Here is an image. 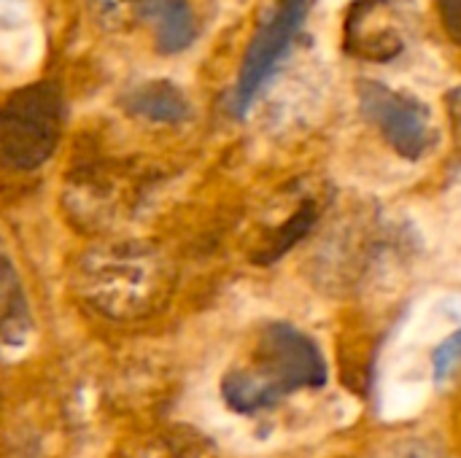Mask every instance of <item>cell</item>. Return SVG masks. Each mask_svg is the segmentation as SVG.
I'll return each instance as SVG.
<instances>
[{
  "label": "cell",
  "mask_w": 461,
  "mask_h": 458,
  "mask_svg": "<svg viewBox=\"0 0 461 458\" xmlns=\"http://www.w3.org/2000/svg\"><path fill=\"white\" fill-rule=\"evenodd\" d=\"M327 383V362L319 346L292 324L273 321L259 329L246 362L221 378V400L238 416L273 410L303 389Z\"/></svg>",
  "instance_id": "1"
},
{
  "label": "cell",
  "mask_w": 461,
  "mask_h": 458,
  "mask_svg": "<svg viewBox=\"0 0 461 458\" xmlns=\"http://www.w3.org/2000/svg\"><path fill=\"white\" fill-rule=\"evenodd\" d=\"M173 267L149 243H111L81 256L76 289L100 316L135 321L159 310L173 292Z\"/></svg>",
  "instance_id": "2"
},
{
  "label": "cell",
  "mask_w": 461,
  "mask_h": 458,
  "mask_svg": "<svg viewBox=\"0 0 461 458\" xmlns=\"http://www.w3.org/2000/svg\"><path fill=\"white\" fill-rule=\"evenodd\" d=\"M65 130V97L51 81L16 89L0 103V165L30 173L46 165Z\"/></svg>",
  "instance_id": "3"
},
{
  "label": "cell",
  "mask_w": 461,
  "mask_h": 458,
  "mask_svg": "<svg viewBox=\"0 0 461 458\" xmlns=\"http://www.w3.org/2000/svg\"><path fill=\"white\" fill-rule=\"evenodd\" d=\"M362 113L378 127L384 140L405 159H421L435 143V124L429 108L408 94L378 81L359 84Z\"/></svg>",
  "instance_id": "4"
},
{
  "label": "cell",
  "mask_w": 461,
  "mask_h": 458,
  "mask_svg": "<svg viewBox=\"0 0 461 458\" xmlns=\"http://www.w3.org/2000/svg\"><path fill=\"white\" fill-rule=\"evenodd\" d=\"M305 0H281L267 22L257 30L251 46L246 49L240 73H238V86H235V111L243 116L267 78L276 73L281 59L286 57L289 46L294 43L303 22H305Z\"/></svg>",
  "instance_id": "5"
},
{
  "label": "cell",
  "mask_w": 461,
  "mask_h": 458,
  "mask_svg": "<svg viewBox=\"0 0 461 458\" xmlns=\"http://www.w3.org/2000/svg\"><path fill=\"white\" fill-rule=\"evenodd\" d=\"M32 329L35 321L24 292V281L0 238V343L5 348H24Z\"/></svg>",
  "instance_id": "6"
},
{
  "label": "cell",
  "mask_w": 461,
  "mask_h": 458,
  "mask_svg": "<svg viewBox=\"0 0 461 458\" xmlns=\"http://www.w3.org/2000/svg\"><path fill=\"white\" fill-rule=\"evenodd\" d=\"M122 105L130 116H138L154 124H181L192 116L189 97L184 94L178 84L167 78H154L130 89Z\"/></svg>",
  "instance_id": "7"
},
{
  "label": "cell",
  "mask_w": 461,
  "mask_h": 458,
  "mask_svg": "<svg viewBox=\"0 0 461 458\" xmlns=\"http://www.w3.org/2000/svg\"><path fill=\"white\" fill-rule=\"evenodd\" d=\"M140 22L154 30V43L162 54H178L194 43L197 22L189 0H146Z\"/></svg>",
  "instance_id": "8"
},
{
  "label": "cell",
  "mask_w": 461,
  "mask_h": 458,
  "mask_svg": "<svg viewBox=\"0 0 461 458\" xmlns=\"http://www.w3.org/2000/svg\"><path fill=\"white\" fill-rule=\"evenodd\" d=\"M140 458H219L216 445L192 427H176L149 443Z\"/></svg>",
  "instance_id": "9"
},
{
  "label": "cell",
  "mask_w": 461,
  "mask_h": 458,
  "mask_svg": "<svg viewBox=\"0 0 461 458\" xmlns=\"http://www.w3.org/2000/svg\"><path fill=\"white\" fill-rule=\"evenodd\" d=\"M313 221H316V205L313 202H303L273 235H270V240H267V246L254 256L257 259V265H270V262H276L278 256H284L297 240H303L305 235H308V229L313 227Z\"/></svg>",
  "instance_id": "10"
},
{
  "label": "cell",
  "mask_w": 461,
  "mask_h": 458,
  "mask_svg": "<svg viewBox=\"0 0 461 458\" xmlns=\"http://www.w3.org/2000/svg\"><path fill=\"white\" fill-rule=\"evenodd\" d=\"M92 16L108 30H124L140 22L146 0H86Z\"/></svg>",
  "instance_id": "11"
},
{
  "label": "cell",
  "mask_w": 461,
  "mask_h": 458,
  "mask_svg": "<svg viewBox=\"0 0 461 458\" xmlns=\"http://www.w3.org/2000/svg\"><path fill=\"white\" fill-rule=\"evenodd\" d=\"M461 370V329L448 335L432 354V373L438 383L451 381Z\"/></svg>",
  "instance_id": "12"
},
{
  "label": "cell",
  "mask_w": 461,
  "mask_h": 458,
  "mask_svg": "<svg viewBox=\"0 0 461 458\" xmlns=\"http://www.w3.org/2000/svg\"><path fill=\"white\" fill-rule=\"evenodd\" d=\"M440 11V22L446 24L448 35L461 43V0H435Z\"/></svg>",
  "instance_id": "13"
},
{
  "label": "cell",
  "mask_w": 461,
  "mask_h": 458,
  "mask_svg": "<svg viewBox=\"0 0 461 458\" xmlns=\"http://www.w3.org/2000/svg\"><path fill=\"white\" fill-rule=\"evenodd\" d=\"M386 458H440V454L429 451L421 443H402V445H397Z\"/></svg>",
  "instance_id": "14"
}]
</instances>
